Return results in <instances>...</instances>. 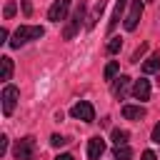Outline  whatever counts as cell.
I'll return each mask as SVG.
<instances>
[{
	"instance_id": "obj_2",
	"label": "cell",
	"mask_w": 160,
	"mask_h": 160,
	"mask_svg": "<svg viewBox=\"0 0 160 160\" xmlns=\"http://www.w3.org/2000/svg\"><path fill=\"white\" fill-rule=\"evenodd\" d=\"M12 155L18 158V160H35V138H22V140H18L15 142V148H12Z\"/></svg>"
},
{
	"instance_id": "obj_10",
	"label": "cell",
	"mask_w": 160,
	"mask_h": 160,
	"mask_svg": "<svg viewBox=\"0 0 160 160\" xmlns=\"http://www.w3.org/2000/svg\"><path fill=\"white\" fill-rule=\"evenodd\" d=\"M132 95H135L138 100H148V98H150V80H145V78L135 80V85H132Z\"/></svg>"
},
{
	"instance_id": "obj_1",
	"label": "cell",
	"mask_w": 160,
	"mask_h": 160,
	"mask_svg": "<svg viewBox=\"0 0 160 160\" xmlns=\"http://www.w3.org/2000/svg\"><path fill=\"white\" fill-rule=\"evenodd\" d=\"M42 35H45V30H42L40 25H20V28L15 30L12 40H10V48H20V45H25V42H30V40H40Z\"/></svg>"
},
{
	"instance_id": "obj_24",
	"label": "cell",
	"mask_w": 160,
	"mask_h": 160,
	"mask_svg": "<svg viewBox=\"0 0 160 160\" xmlns=\"http://www.w3.org/2000/svg\"><path fill=\"white\" fill-rule=\"evenodd\" d=\"M8 150V135H0V155H5Z\"/></svg>"
},
{
	"instance_id": "obj_21",
	"label": "cell",
	"mask_w": 160,
	"mask_h": 160,
	"mask_svg": "<svg viewBox=\"0 0 160 160\" xmlns=\"http://www.w3.org/2000/svg\"><path fill=\"white\" fill-rule=\"evenodd\" d=\"M15 10H18V5H15L12 0H10V2H5V18H8V20L15 15Z\"/></svg>"
},
{
	"instance_id": "obj_7",
	"label": "cell",
	"mask_w": 160,
	"mask_h": 160,
	"mask_svg": "<svg viewBox=\"0 0 160 160\" xmlns=\"http://www.w3.org/2000/svg\"><path fill=\"white\" fill-rule=\"evenodd\" d=\"M68 10H70V0H55V2L50 5V10H48V20L60 22V20H65Z\"/></svg>"
},
{
	"instance_id": "obj_6",
	"label": "cell",
	"mask_w": 160,
	"mask_h": 160,
	"mask_svg": "<svg viewBox=\"0 0 160 160\" xmlns=\"http://www.w3.org/2000/svg\"><path fill=\"white\" fill-rule=\"evenodd\" d=\"M140 18H142V0H132L130 2V12L125 15V30H135L138 28V22H140Z\"/></svg>"
},
{
	"instance_id": "obj_27",
	"label": "cell",
	"mask_w": 160,
	"mask_h": 160,
	"mask_svg": "<svg viewBox=\"0 0 160 160\" xmlns=\"http://www.w3.org/2000/svg\"><path fill=\"white\" fill-rule=\"evenodd\" d=\"M8 40V28H0V42Z\"/></svg>"
},
{
	"instance_id": "obj_20",
	"label": "cell",
	"mask_w": 160,
	"mask_h": 160,
	"mask_svg": "<svg viewBox=\"0 0 160 160\" xmlns=\"http://www.w3.org/2000/svg\"><path fill=\"white\" fill-rule=\"evenodd\" d=\"M65 142H68V138H62V135H58V132L50 138V145H52V148H62Z\"/></svg>"
},
{
	"instance_id": "obj_22",
	"label": "cell",
	"mask_w": 160,
	"mask_h": 160,
	"mask_svg": "<svg viewBox=\"0 0 160 160\" xmlns=\"http://www.w3.org/2000/svg\"><path fill=\"white\" fill-rule=\"evenodd\" d=\"M145 50H148V45H145V42H142V45H140V48H138V50H135V52H132V62H138V60H140V58H142V55H145Z\"/></svg>"
},
{
	"instance_id": "obj_14",
	"label": "cell",
	"mask_w": 160,
	"mask_h": 160,
	"mask_svg": "<svg viewBox=\"0 0 160 160\" xmlns=\"http://www.w3.org/2000/svg\"><path fill=\"white\" fill-rule=\"evenodd\" d=\"M125 2H128V0H118V5H115V10H112V18H110V22H108V32L115 30V25H118V20H120V15H122V10H125Z\"/></svg>"
},
{
	"instance_id": "obj_3",
	"label": "cell",
	"mask_w": 160,
	"mask_h": 160,
	"mask_svg": "<svg viewBox=\"0 0 160 160\" xmlns=\"http://www.w3.org/2000/svg\"><path fill=\"white\" fill-rule=\"evenodd\" d=\"M85 20V2H80L78 8H75V12H72V18H70V22L65 25V30H62V38L65 40H72L75 38V32L80 30V22Z\"/></svg>"
},
{
	"instance_id": "obj_4",
	"label": "cell",
	"mask_w": 160,
	"mask_h": 160,
	"mask_svg": "<svg viewBox=\"0 0 160 160\" xmlns=\"http://www.w3.org/2000/svg\"><path fill=\"white\" fill-rule=\"evenodd\" d=\"M18 98H20V90H18L15 85H5V88H2V112H5V115H12V112H15Z\"/></svg>"
},
{
	"instance_id": "obj_15",
	"label": "cell",
	"mask_w": 160,
	"mask_h": 160,
	"mask_svg": "<svg viewBox=\"0 0 160 160\" xmlns=\"http://www.w3.org/2000/svg\"><path fill=\"white\" fill-rule=\"evenodd\" d=\"M0 68H2V70H0V80H10V78H12V60H10L8 55L0 58Z\"/></svg>"
},
{
	"instance_id": "obj_12",
	"label": "cell",
	"mask_w": 160,
	"mask_h": 160,
	"mask_svg": "<svg viewBox=\"0 0 160 160\" xmlns=\"http://www.w3.org/2000/svg\"><path fill=\"white\" fill-rule=\"evenodd\" d=\"M122 118H128V120H142L145 118V108H140V105H122Z\"/></svg>"
},
{
	"instance_id": "obj_16",
	"label": "cell",
	"mask_w": 160,
	"mask_h": 160,
	"mask_svg": "<svg viewBox=\"0 0 160 160\" xmlns=\"http://www.w3.org/2000/svg\"><path fill=\"white\" fill-rule=\"evenodd\" d=\"M112 158H115V160H130V158H132V150H130L128 145H118L115 152H112Z\"/></svg>"
},
{
	"instance_id": "obj_13",
	"label": "cell",
	"mask_w": 160,
	"mask_h": 160,
	"mask_svg": "<svg viewBox=\"0 0 160 160\" xmlns=\"http://www.w3.org/2000/svg\"><path fill=\"white\" fill-rule=\"evenodd\" d=\"M155 70H160V52H152V55L142 62V72H145V75H152Z\"/></svg>"
},
{
	"instance_id": "obj_26",
	"label": "cell",
	"mask_w": 160,
	"mask_h": 160,
	"mask_svg": "<svg viewBox=\"0 0 160 160\" xmlns=\"http://www.w3.org/2000/svg\"><path fill=\"white\" fill-rule=\"evenodd\" d=\"M140 160H155V152H152V150H145V152H142V158H140Z\"/></svg>"
},
{
	"instance_id": "obj_11",
	"label": "cell",
	"mask_w": 160,
	"mask_h": 160,
	"mask_svg": "<svg viewBox=\"0 0 160 160\" xmlns=\"http://www.w3.org/2000/svg\"><path fill=\"white\" fill-rule=\"evenodd\" d=\"M105 5H108V0H98V2H95L92 12H90V15H88V20H85V28H88V30H92V28H95V22L100 20V15H102Z\"/></svg>"
},
{
	"instance_id": "obj_18",
	"label": "cell",
	"mask_w": 160,
	"mask_h": 160,
	"mask_svg": "<svg viewBox=\"0 0 160 160\" xmlns=\"http://www.w3.org/2000/svg\"><path fill=\"white\" fill-rule=\"evenodd\" d=\"M118 70H120V65H118L115 60H112V62H108V65H105V72H102V75H105V80H115Z\"/></svg>"
},
{
	"instance_id": "obj_25",
	"label": "cell",
	"mask_w": 160,
	"mask_h": 160,
	"mask_svg": "<svg viewBox=\"0 0 160 160\" xmlns=\"http://www.w3.org/2000/svg\"><path fill=\"white\" fill-rule=\"evenodd\" d=\"M152 142H158V145H160V122L152 128Z\"/></svg>"
},
{
	"instance_id": "obj_23",
	"label": "cell",
	"mask_w": 160,
	"mask_h": 160,
	"mask_svg": "<svg viewBox=\"0 0 160 160\" xmlns=\"http://www.w3.org/2000/svg\"><path fill=\"white\" fill-rule=\"evenodd\" d=\"M20 5H22L25 15H32V0H20Z\"/></svg>"
},
{
	"instance_id": "obj_19",
	"label": "cell",
	"mask_w": 160,
	"mask_h": 160,
	"mask_svg": "<svg viewBox=\"0 0 160 160\" xmlns=\"http://www.w3.org/2000/svg\"><path fill=\"white\" fill-rule=\"evenodd\" d=\"M120 48H122V40H120V38H110V42H108V52L115 55V52H120Z\"/></svg>"
},
{
	"instance_id": "obj_5",
	"label": "cell",
	"mask_w": 160,
	"mask_h": 160,
	"mask_svg": "<svg viewBox=\"0 0 160 160\" xmlns=\"http://www.w3.org/2000/svg\"><path fill=\"white\" fill-rule=\"evenodd\" d=\"M70 115H72L75 120H82V122H92V120H95V108H92L90 102L80 100V102H75V105L70 108Z\"/></svg>"
},
{
	"instance_id": "obj_9",
	"label": "cell",
	"mask_w": 160,
	"mask_h": 160,
	"mask_svg": "<svg viewBox=\"0 0 160 160\" xmlns=\"http://www.w3.org/2000/svg\"><path fill=\"white\" fill-rule=\"evenodd\" d=\"M128 88H130V78H128V75H120V78H115V82H112V95L122 100V98L128 95Z\"/></svg>"
},
{
	"instance_id": "obj_17",
	"label": "cell",
	"mask_w": 160,
	"mask_h": 160,
	"mask_svg": "<svg viewBox=\"0 0 160 160\" xmlns=\"http://www.w3.org/2000/svg\"><path fill=\"white\" fill-rule=\"evenodd\" d=\"M128 138H130V132H128V130H120V128H115V130H112V142H115V145H125V142H128Z\"/></svg>"
},
{
	"instance_id": "obj_28",
	"label": "cell",
	"mask_w": 160,
	"mask_h": 160,
	"mask_svg": "<svg viewBox=\"0 0 160 160\" xmlns=\"http://www.w3.org/2000/svg\"><path fill=\"white\" fill-rule=\"evenodd\" d=\"M55 160H75V158H72V155H68V152H62V155H58Z\"/></svg>"
},
{
	"instance_id": "obj_8",
	"label": "cell",
	"mask_w": 160,
	"mask_h": 160,
	"mask_svg": "<svg viewBox=\"0 0 160 160\" xmlns=\"http://www.w3.org/2000/svg\"><path fill=\"white\" fill-rule=\"evenodd\" d=\"M102 152H105V140H102L100 135H98V138H90V140H88V158H90V160H98Z\"/></svg>"
}]
</instances>
